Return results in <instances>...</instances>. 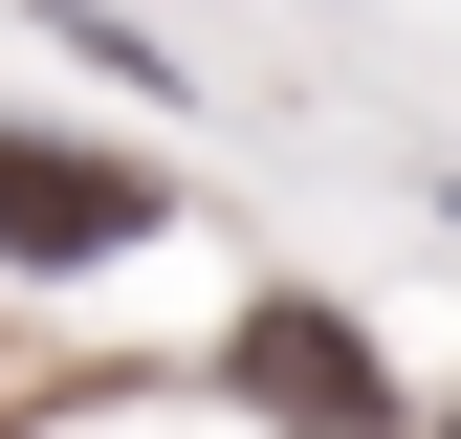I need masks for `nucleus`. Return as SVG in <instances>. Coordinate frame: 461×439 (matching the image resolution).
<instances>
[{
    "label": "nucleus",
    "instance_id": "f257e3e1",
    "mask_svg": "<svg viewBox=\"0 0 461 439\" xmlns=\"http://www.w3.org/2000/svg\"><path fill=\"white\" fill-rule=\"evenodd\" d=\"M242 396H264L285 439H418V417H395V373L352 352V308H308V286L242 308Z\"/></svg>",
    "mask_w": 461,
    "mask_h": 439
},
{
    "label": "nucleus",
    "instance_id": "f03ea898",
    "mask_svg": "<svg viewBox=\"0 0 461 439\" xmlns=\"http://www.w3.org/2000/svg\"><path fill=\"white\" fill-rule=\"evenodd\" d=\"M110 242H154V176H132V154L0 132V264H110Z\"/></svg>",
    "mask_w": 461,
    "mask_h": 439
},
{
    "label": "nucleus",
    "instance_id": "7ed1b4c3",
    "mask_svg": "<svg viewBox=\"0 0 461 439\" xmlns=\"http://www.w3.org/2000/svg\"><path fill=\"white\" fill-rule=\"evenodd\" d=\"M439 439H461V417H439Z\"/></svg>",
    "mask_w": 461,
    "mask_h": 439
}]
</instances>
